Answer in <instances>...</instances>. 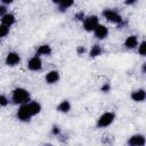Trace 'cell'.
I'll use <instances>...</instances> for the list:
<instances>
[{
  "label": "cell",
  "mask_w": 146,
  "mask_h": 146,
  "mask_svg": "<svg viewBox=\"0 0 146 146\" xmlns=\"http://www.w3.org/2000/svg\"><path fill=\"white\" fill-rule=\"evenodd\" d=\"M51 133L55 135V136H58V135L60 133V129H59L57 125H54L52 129H51Z\"/></svg>",
  "instance_id": "24"
},
{
  "label": "cell",
  "mask_w": 146,
  "mask_h": 146,
  "mask_svg": "<svg viewBox=\"0 0 146 146\" xmlns=\"http://www.w3.org/2000/svg\"><path fill=\"white\" fill-rule=\"evenodd\" d=\"M43 146H52V145H51V144H44Z\"/></svg>",
  "instance_id": "29"
},
{
  "label": "cell",
  "mask_w": 146,
  "mask_h": 146,
  "mask_svg": "<svg viewBox=\"0 0 146 146\" xmlns=\"http://www.w3.org/2000/svg\"><path fill=\"white\" fill-rule=\"evenodd\" d=\"M102 15H103L104 18H106V19H107L108 22H111V23H115V24L121 25L122 22H123L121 15H120L117 11L113 10V9H104L103 13H102Z\"/></svg>",
  "instance_id": "3"
},
{
  "label": "cell",
  "mask_w": 146,
  "mask_h": 146,
  "mask_svg": "<svg viewBox=\"0 0 146 146\" xmlns=\"http://www.w3.org/2000/svg\"><path fill=\"white\" fill-rule=\"evenodd\" d=\"M9 103L8 98L5 95H0V106H7Z\"/></svg>",
  "instance_id": "21"
},
{
  "label": "cell",
  "mask_w": 146,
  "mask_h": 146,
  "mask_svg": "<svg viewBox=\"0 0 146 146\" xmlns=\"http://www.w3.org/2000/svg\"><path fill=\"white\" fill-rule=\"evenodd\" d=\"M114 120H115V114L113 112H106L98 117L96 124L98 128H106V127L111 125L114 122Z\"/></svg>",
  "instance_id": "2"
},
{
  "label": "cell",
  "mask_w": 146,
  "mask_h": 146,
  "mask_svg": "<svg viewBox=\"0 0 146 146\" xmlns=\"http://www.w3.org/2000/svg\"><path fill=\"white\" fill-rule=\"evenodd\" d=\"M100 90L103 91V92H108L110 90H111V84L107 82V83H105V84H103L102 86V88H100Z\"/></svg>",
  "instance_id": "22"
},
{
  "label": "cell",
  "mask_w": 146,
  "mask_h": 146,
  "mask_svg": "<svg viewBox=\"0 0 146 146\" xmlns=\"http://www.w3.org/2000/svg\"><path fill=\"white\" fill-rule=\"evenodd\" d=\"M56 3L58 5V10L60 11V13H63V11H66L71 6H73V1H56Z\"/></svg>",
  "instance_id": "17"
},
{
  "label": "cell",
  "mask_w": 146,
  "mask_h": 146,
  "mask_svg": "<svg viewBox=\"0 0 146 146\" xmlns=\"http://www.w3.org/2000/svg\"><path fill=\"white\" fill-rule=\"evenodd\" d=\"M138 52L140 56H145L146 55V42L143 41L139 46H138Z\"/></svg>",
  "instance_id": "20"
},
{
  "label": "cell",
  "mask_w": 146,
  "mask_h": 146,
  "mask_svg": "<svg viewBox=\"0 0 146 146\" xmlns=\"http://www.w3.org/2000/svg\"><path fill=\"white\" fill-rule=\"evenodd\" d=\"M75 18H76L78 21H83V19H84V13H83V11L76 13V14H75Z\"/></svg>",
  "instance_id": "23"
},
{
  "label": "cell",
  "mask_w": 146,
  "mask_h": 146,
  "mask_svg": "<svg viewBox=\"0 0 146 146\" xmlns=\"http://www.w3.org/2000/svg\"><path fill=\"white\" fill-rule=\"evenodd\" d=\"M138 46V38L136 35H130L124 41V47L127 49H133Z\"/></svg>",
  "instance_id": "13"
},
{
  "label": "cell",
  "mask_w": 146,
  "mask_h": 146,
  "mask_svg": "<svg viewBox=\"0 0 146 146\" xmlns=\"http://www.w3.org/2000/svg\"><path fill=\"white\" fill-rule=\"evenodd\" d=\"M31 117H32V115L30 114L26 104L21 105V107L17 111V119L19 121H22V122H29L31 120Z\"/></svg>",
  "instance_id": "6"
},
{
  "label": "cell",
  "mask_w": 146,
  "mask_h": 146,
  "mask_svg": "<svg viewBox=\"0 0 146 146\" xmlns=\"http://www.w3.org/2000/svg\"><path fill=\"white\" fill-rule=\"evenodd\" d=\"M144 135H133L128 140V146H145Z\"/></svg>",
  "instance_id": "8"
},
{
  "label": "cell",
  "mask_w": 146,
  "mask_h": 146,
  "mask_svg": "<svg viewBox=\"0 0 146 146\" xmlns=\"http://www.w3.org/2000/svg\"><path fill=\"white\" fill-rule=\"evenodd\" d=\"M6 14H7V7H6L5 5H1V6H0V17L5 16Z\"/></svg>",
  "instance_id": "25"
},
{
  "label": "cell",
  "mask_w": 146,
  "mask_h": 146,
  "mask_svg": "<svg viewBox=\"0 0 146 146\" xmlns=\"http://www.w3.org/2000/svg\"><path fill=\"white\" fill-rule=\"evenodd\" d=\"M8 33H9V27L3 24H0V38L6 36Z\"/></svg>",
  "instance_id": "19"
},
{
  "label": "cell",
  "mask_w": 146,
  "mask_h": 146,
  "mask_svg": "<svg viewBox=\"0 0 146 146\" xmlns=\"http://www.w3.org/2000/svg\"><path fill=\"white\" fill-rule=\"evenodd\" d=\"M11 2H13L11 0H2V3H3L5 6H6V5H8V3H11Z\"/></svg>",
  "instance_id": "27"
},
{
  "label": "cell",
  "mask_w": 146,
  "mask_h": 146,
  "mask_svg": "<svg viewBox=\"0 0 146 146\" xmlns=\"http://www.w3.org/2000/svg\"><path fill=\"white\" fill-rule=\"evenodd\" d=\"M102 54H103V49H102V47L99 44L92 46L91 49H90V52H89L90 57H97V56H100Z\"/></svg>",
  "instance_id": "18"
},
{
  "label": "cell",
  "mask_w": 146,
  "mask_h": 146,
  "mask_svg": "<svg viewBox=\"0 0 146 146\" xmlns=\"http://www.w3.org/2000/svg\"><path fill=\"white\" fill-rule=\"evenodd\" d=\"M136 1L135 0H130V1H125V5H132V3H135Z\"/></svg>",
  "instance_id": "28"
},
{
  "label": "cell",
  "mask_w": 146,
  "mask_h": 146,
  "mask_svg": "<svg viewBox=\"0 0 146 146\" xmlns=\"http://www.w3.org/2000/svg\"><path fill=\"white\" fill-rule=\"evenodd\" d=\"M130 97H131V99H132L133 102L141 103V102H144L145 98H146V92H145L144 89H137V90H133V91L131 92Z\"/></svg>",
  "instance_id": "10"
},
{
  "label": "cell",
  "mask_w": 146,
  "mask_h": 146,
  "mask_svg": "<svg viewBox=\"0 0 146 146\" xmlns=\"http://www.w3.org/2000/svg\"><path fill=\"white\" fill-rule=\"evenodd\" d=\"M51 47L49 44H41L39 46V48L36 49V56H49L51 54Z\"/></svg>",
  "instance_id": "14"
},
{
  "label": "cell",
  "mask_w": 146,
  "mask_h": 146,
  "mask_svg": "<svg viewBox=\"0 0 146 146\" xmlns=\"http://www.w3.org/2000/svg\"><path fill=\"white\" fill-rule=\"evenodd\" d=\"M26 106H27V110L32 116H34L41 112V105L38 102H29L26 104Z\"/></svg>",
  "instance_id": "11"
},
{
  "label": "cell",
  "mask_w": 146,
  "mask_h": 146,
  "mask_svg": "<svg viewBox=\"0 0 146 146\" xmlns=\"http://www.w3.org/2000/svg\"><path fill=\"white\" fill-rule=\"evenodd\" d=\"M19 62H21V56L18 52H16V51L8 52V55L6 57V64L8 66H16L17 64H19Z\"/></svg>",
  "instance_id": "7"
},
{
  "label": "cell",
  "mask_w": 146,
  "mask_h": 146,
  "mask_svg": "<svg viewBox=\"0 0 146 146\" xmlns=\"http://www.w3.org/2000/svg\"><path fill=\"white\" fill-rule=\"evenodd\" d=\"M11 100L14 104H18V105L27 104L30 102V92L24 88H16L13 91Z\"/></svg>",
  "instance_id": "1"
},
{
  "label": "cell",
  "mask_w": 146,
  "mask_h": 146,
  "mask_svg": "<svg viewBox=\"0 0 146 146\" xmlns=\"http://www.w3.org/2000/svg\"><path fill=\"white\" fill-rule=\"evenodd\" d=\"M86 51V48L83 47V46H79L78 48H76V52L79 54V55H81V54H83Z\"/></svg>",
  "instance_id": "26"
},
{
  "label": "cell",
  "mask_w": 146,
  "mask_h": 146,
  "mask_svg": "<svg viewBox=\"0 0 146 146\" xmlns=\"http://www.w3.org/2000/svg\"><path fill=\"white\" fill-rule=\"evenodd\" d=\"M27 67L30 71H33V72H38L42 68V60L39 56H33L32 58H30L29 63H27Z\"/></svg>",
  "instance_id": "5"
},
{
  "label": "cell",
  "mask_w": 146,
  "mask_h": 146,
  "mask_svg": "<svg viewBox=\"0 0 146 146\" xmlns=\"http://www.w3.org/2000/svg\"><path fill=\"white\" fill-rule=\"evenodd\" d=\"M94 34H95V36H96L97 39L103 40V39H105V38L108 35V29H107L105 25L98 24V26H97V27L95 29V31H94Z\"/></svg>",
  "instance_id": "9"
},
{
  "label": "cell",
  "mask_w": 146,
  "mask_h": 146,
  "mask_svg": "<svg viewBox=\"0 0 146 146\" xmlns=\"http://www.w3.org/2000/svg\"><path fill=\"white\" fill-rule=\"evenodd\" d=\"M98 24H99L98 17L95 16V15L84 17V19H83V29H84L87 32H94L95 29L98 26Z\"/></svg>",
  "instance_id": "4"
},
{
  "label": "cell",
  "mask_w": 146,
  "mask_h": 146,
  "mask_svg": "<svg viewBox=\"0 0 146 146\" xmlns=\"http://www.w3.org/2000/svg\"><path fill=\"white\" fill-rule=\"evenodd\" d=\"M71 110V103L68 100H62L57 105V111L60 113H68Z\"/></svg>",
  "instance_id": "16"
},
{
  "label": "cell",
  "mask_w": 146,
  "mask_h": 146,
  "mask_svg": "<svg viewBox=\"0 0 146 146\" xmlns=\"http://www.w3.org/2000/svg\"><path fill=\"white\" fill-rule=\"evenodd\" d=\"M15 22H16V18H15V16H14L13 14H10V13H7L5 16L1 17V23H2L3 25L8 26V27L11 26Z\"/></svg>",
  "instance_id": "15"
},
{
  "label": "cell",
  "mask_w": 146,
  "mask_h": 146,
  "mask_svg": "<svg viewBox=\"0 0 146 146\" xmlns=\"http://www.w3.org/2000/svg\"><path fill=\"white\" fill-rule=\"evenodd\" d=\"M58 80H59V73L57 71H50L46 75V82L48 84H54L58 82Z\"/></svg>",
  "instance_id": "12"
}]
</instances>
